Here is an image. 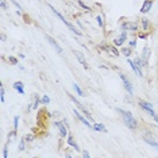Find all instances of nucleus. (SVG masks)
Masks as SVG:
<instances>
[{
	"mask_svg": "<svg viewBox=\"0 0 158 158\" xmlns=\"http://www.w3.org/2000/svg\"><path fill=\"white\" fill-rule=\"evenodd\" d=\"M92 128H93V130H96V131H102V132L107 131V128L104 127V124H102V123H95L92 126Z\"/></svg>",
	"mask_w": 158,
	"mask_h": 158,
	"instance_id": "nucleus-8",
	"label": "nucleus"
},
{
	"mask_svg": "<svg viewBox=\"0 0 158 158\" xmlns=\"http://www.w3.org/2000/svg\"><path fill=\"white\" fill-rule=\"evenodd\" d=\"M46 39H48V42H49V44L52 45L53 48H54V49L57 50V53H60V54H61V53H62V49H61V46H60L58 44H57V42H56V41H54V39H53L52 37H49V35H46Z\"/></svg>",
	"mask_w": 158,
	"mask_h": 158,
	"instance_id": "nucleus-5",
	"label": "nucleus"
},
{
	"mask_svg": "<svg viewBox=\"0 0 158 158\" xmlns=\"http://www.w3.org/2000/svg\"><path fill=\"white\" fill-rule=\"evenodd\" d=\"M41 102H42V103H45V104H48V103L50 102V99L48 98V96H44V98L41 99Z\"/></svg>",
	"mask_w": 158,
	"mask_h": 158,
	"instance_id": "nucleus-20",
	"label": "nucleus"
},
{
	"mask_svg": "<svg viewBox=\"0 0 158 158\" xmlns=\"http://www.w3.org/2000/svg\"><path fill=\"white\" fill-rule=\"evenodd\" d=\"M74 54H76V57L78 58V61H80V62L82 64V65H84L85 68H87V62H85V58H84V57H82V54H80V53H78V52H74Z\"/></svg>",
	"mask_w": 158,
	"mask_h": 158,
	"instance_id": "nucleus-12",
	"label": "nucleus"
},
{
	"mask_svg": "<svg viewBox=\"0 0 158 158\" xmlns=\"http://www.w3.org/2000/svg\"><path fill=\"white\" fill-rule=\"evenodd\" d=\"M98 22H99V24L103 27V20H102V16H98Z\"/></svg>",
	"mask_w": 158,
	"mask_h": 158,
	"instance_id": "nucleus-23",
	"label": "nucleus"
},
{
	"mask_svg": "<svg viewBox=\"0 0 158 158\" xmlns=\"http://www.w3.org/2000/svg\"><path fill=\"white\" fill-rule=\"evenodd\" d=\"M68 143H69L70 146H73L74 150H80V149H78V146H77V143L73 141V136H72V135H69V138H68Z\"/></svg>",
	"mask_w": 158,
	"mask_h": 158,
	"instance_id": "nucleus-13",
	"label": "nucleus"
},
{
	"mask_svg": "<svg viewBox=\"0 0 158 158\" xmlns=\"http://www.w3.org/2000/svg\"><path fill=\"white\" fill-rule=\"evenodd\" d=\"M74 115H76V116H77V119H78V120H80V122H81V123H84L85 126H87V127H91V124H89V122H88L87 119H85V118H84V116H81V115H80V114H78V111H76V110H74Z\"/></svg>",
	"mask_w": 158,
	"mask_h": 158,
	"instance_id": "nucleus-7",
	"label": "nucleus"
},
{
	"mask_svg": "<svg viewBox=\"0 0 158 158\" xmlns=\"http://www.w3.org/2000/svg\"><path fill=\"white\" fill-rule=\"evenodd\" d=\"M69 96H70V99H72V100H73V102H74V104H76V106L78 107V108H80V110L82 111V112H84V114H85V116H87V119H89V120H92V116H91V114H89V112H88V111H87V110H85V108H84V107H82V104H81V103H78V102H77V99H74V98H73V96H72V95H69Z\"/></svg>",
	"mask_w": 158,
	"mask_h": 158,
	"instance_id": "nucleus-4",
	"label": "nucleus"
},
{
	"mask_svg": "<svg viewBox=\"0 0 158 158\" xmlns=\"http://www.w3.org/2000/svg\"><path fill=\"white\" fill-rule=\"evenodd\" d=\"M2 8H3V10H7V6H6V2H4V0H2Z\"/></svg>",
	"mask_w": 158,
	"mask_h": 158,
	"instance_id": "nucleus-24",
	"label": "nucleus"
},
{
	"mask_svg": "<svg viewBox=\"0 0 158 158\" xmlns=\"http://www.w3.org/2000/svg\"><path fill=\"white\" fill-rule=\"evenodd\" d=\"M139 106H141L142 110H145L146 112L150 114L152 116H154V115H156V112H154V110H153V107H152V104H150V103L143 102V100H139Z\"/></svg>",
	"mask_w": 158,
	"mask_h": 158,
	"instance_id": "nucleus-2",
	"label": "nucleus"
},
{
	"mask_svg": "<svg viewBox=\"0 0 158 158\" xmlns=\"http://www.w3.org/2000/svg\"><path fill=\"white\" fill-rule=\"evenodd\" d=\"M123 28H131L132 31H135L136 28H138V26H136L135 23H126V24H123Z\"/></svg>",
	"mask_w": 158,
	"mask_h": 158,
	"instance_id": "nucleus-15",
	"label": "nucleus"
},
{
	"mask_svg": "<svg viewBox=\"0 0 158 158\" xmlns=\"http://www.w3.org/2000/svg\"><path fill=\"white\" fill-rule=\"evenodd\" d=\"M119 112L123 115V120L124 123L128 126V127L131 128V130H135L136 126H138V123H136V120L134 119V116L131 115V112H127V111H123V110H118Z\"/></svg>",
	"mask_w": 158,
	"mask_h": 158,
	"instance_id": "nucleus-1",
	"label": "nucleus"
},
{
	"mask_svg": "<svg viewBox=\"0 0 158 158\" xmlns=\"http://www.w3.org/2000/svg\"><path fill=\"white\" fill-rule=\"evenodd\" d=\"M56 126H58V130H60V134L62 138H65L66 134H68V131H66V127L64 126V123H56Z\"/></svg>",
	"mask_w": 158,
	"mask_h": 158,
	"instance_id": "nucleus-6",
	"label": "nucleus"
},
{
	"mask_svg": "<svg viewBox=\"0 0 158 158\" xmlns=\"http://www.w3.org/2000/svg\"><path fill=\"white\" fill-rule=\"evenodd\" d=\"M120 78H122V81H123V85H124V88L127 89L128 95H132V85H131V81L128 80V78L126 77L124 74H120Z\"/></svg>",
	"mask_w": 158,
	"mask_h": 158,
	"instance_id": "nucleus-3",
	"label": "nucleus"
},
{
	"mask_svg": "<svg viewBox=\"0 0 158 158\" xmlns=\"http://www.w3.org/2000/svg\"><path fill=\"white\" fill-rule=\"evenodd\" d=\"M134 62H135L136 69H138V76H141V77H142V70H141V60H139V58H136V60L134 61Z\"/></svg>",
	"mask_w": 158,
	"mask_h": 158,
	"instance_id": "nucleus-14",
	"label": "nucleus"
},
{
	"mask_svg": "<svg viewBox=\"0 0 158 158\" xmlns=\"http://www.w3.org/2000/svg\"><path fill=\"white\" fill-rule=\"evenodd\" d=\"M82 156H84V157H89V153L88 152H82Z\"/></svg>",
	"mask_w": 158,
	"mask_h": 158,
	"instance_id": "nucleus-26",
	"label": "nucleus"
},
{
	"mask_svg": "<svg viewBox=\"0 0 158 158\" xmlns=\"http://www.w3.org/2000/svg\"><path fill=\"white\" fill-rule=\"evenodd\" d=\"M122 52H123V54H124V56H127V57L131 54V50H130V49H123Z\"/></svg>",
	"mask_w": 158,
	"mask_h": 158,
	"instance_id": "nucleus-19",
	"label": "nucleus"
},
{
	"mask_svg": "<svg viewBox=\"0 0 158 158\" xmlns=\"http://www.w3.org/2000/svg\"><path fill=\"white\" fill-rule=\"evenodd\" d=\"M73 88H74V91L77 92V95H78V96H85V95H84V92L81 91V88L78 87V85L76 84V82H74V84H73Z\"/></svg>",
	"mask_w": 158,
	"mask_h": 158,
	"instance_id": "nucleus-16",
	"label": "nucleus"
},
{
	"mask_svg": "<svg viewBox=\"0 0 158 158\" xmlns=\"http://www.w3.org/2000/svg\"><path fill=\"white\" fill-rule=\"evenodd\" d=\"M149 7H152V2H150V0H147V2L145 3V6H143V8H142V12H147V11H149Z\"/></svg>",
	"mask_w": 158,
	"mask_h": 158,
	"instance_id": "nucleus-17",
	"label": "nucleus"
},
{
	"mask_svg": "<svg viewBox=\"0 0 158 158\" xmlns=\"http://www.w3.org/2000/svg\"><path fill=\"white\" fill-rule=\"evenodd\" d=\"M143 27H145V28H147V20H146V19L143 20Z\"/></svg>",
	"mask_w": 158,
	"mask_h": 158,
	"instance_id": "nucleus-27",
	"label": "nucleus"
},
{
	"mask_svg": "<svg viewBox=\"0 0 158 158\" xmlns=\"http://www.w3.org/2000/svg\"><path fill=\"white\" fill-rule=\"evenodd\" d=\"M78 4H80V6H81V7H82V8H84V10H87V11H89V8H88V7L85 6L84 3H82V2H78Z\"/></svg>",
	"mask_w": 158,
	"mask_h": 158,
	"instance_id": "nucleus-21",
	"label": "nucleus"
},
{
	"mask_svg": "<svg viewBox=\"0 0 158 158\" xmlns=\"http://www.w3.org/2000/svg\"><path fill=\"white\" fill-rule=\"evenodd\" d=\"M18 120H19V118H18V116H15V122H14V123H15V130L18 128Z\"/></svg>",
	"mask_w": 158,
	"mask_h": 158,
	"instance_id": "nucleus-25",
	"label": "nucleus"
},
{
	"mask_svg": "<svg viewBox=\"0 0 158 158\" xmlns=\"http://www.w3.org/2000/svg\"><path fill=\"white\" fill-rule=\"evenodd\" d=\"M10 61H11V64H14V65H16V58H15V57H10Z\"/></svg>",
	"mask_w": 158,
	"mask_h": 158,
	"instance_id": "nucleus-22",
	"label": "nucleus"
},
{
	"mask_svg": "<svg viewBox=\"0 0 158 158\" xmlns=\"http://www.w3.org/2000/svg\"><path fill=\"white\" fill-rule=\"evenodd\" d=\"M124 39H126V33H123V34H122V35H120V37H119V38H116V39H115V45H118V46L123 45Z\"/></svg>",
	"mask_w": 158,
	"mask_h": 158,
	"instance_id": "nucleus-11",
	"label": "nucleus"
},
{
	"mask_svg": "<svg viewBox=\"0 0 158 158\" xmlns=\"http://www.w3.org/2000/svg\"><path fill=\"white\" fill-rule=\"evenodd\" d=\"M14 88H15L16 91L20 93V95H24V89H23V84H22V82H19V81L15 82V84H14Z\"/></svg>",
	"mask_w": 158,
	"mask_h": 158,
	"instance_id": "nucleus-10",
	"label": "nucleus"
},
{
	"mask_svg": "<svg viewBox=\"0 0 158 158\" xmlns=\"http://www.w3.org/2000/svg\"><path fill=\"white\" fill-rule=\"evenodd\" d=\"M0 99H2V103L4 102V87H0Z\"/></svg>",
	"mask_w": 158,
	"mask_h": 158,
	"instance_id": "nucleus-18",
	"label": "nucleus"
},
{
	"mask_svg": "<svg viewBox=\"0 0 158 158\" xmlns=\"http://www.w3.org/2000/svg\"><path fill=\"white\" fill-rule=\"evenodd\" d=\"M145 141L149 143V145H152L153 147H156V149L158 150V141L156 138H145Z\"/></svg>",
	"mask_w": 158,
	"mask_h": 158,
	"instance_id": "nucleus-9",
	"label": "nucleus"
}]
</instances>
